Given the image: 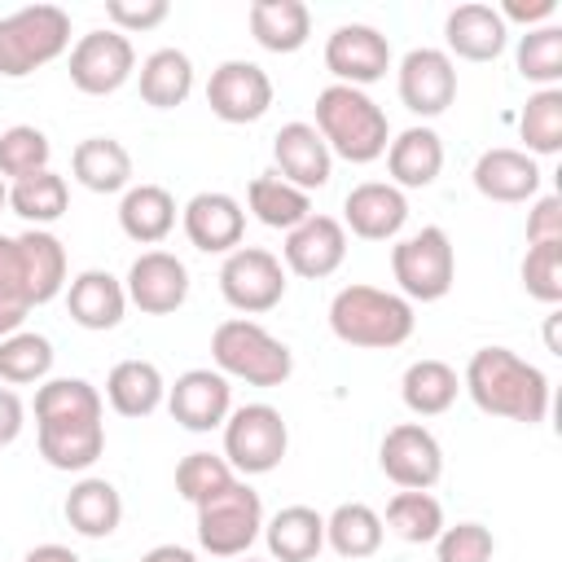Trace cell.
Segmentation results:
<instances>
[{
	"label": "cell",
	"instance_id": "obj_1",
	"mask_svg": "<svg viewBox=\"0 0 562 562\" xmlns=\"http://www.w3.org/2000/svg\"><path fill=\"white\" fill-rule=\"evenodd\" d=\"M105 404L83 378H48L35 391V439L53 470H92L105 452Z\"/></svg>",
	"mask_w": 562,
	"mask_h": 562
},
{
	"label": "cell",
	"instance_id": "obj_2",
	"mask_svg": "<svg viewBox=\"0 0 562 562\" xmlns=\"http://www.w3.org/2000/svg\"><path fill=\"white\" fill-rule=\"evenodd\" d=\"M461 386L492 417L522 426H540L549 417V378L509 347H479L465 364Z\"/></svg>",
	"mask_w": 562,
	"mask_h": 562
},
{
	"label": "cell",
	"instance_id": "obj_3",
	"mask_svg": "<svg viewBox=\"0 0 562 562\" xmlns=\"http://www.w3.org/2000/svg\"><path fill=\"white\" fill-rule=\"evenodd\" d=\"M413 303L395 290H378V285H342L329 299V329L338 342L347 347H364V351H391L400 342L413 338Z\"/></svg>",
	"mask_w": 562,
	"mask_h": 562
},
{
	"label": "cell",
	"instance_id": "obj_4",
	"mask_svg": "<svg viewBox=\"0 0 562 562\" xmlns=\"http://www.w3.org/2000/svg\"><path fill=\"white\" fill-rule=\"evenodd\" d=\"M312 127L321 132L329 154H338L347 162H373L391 145L386 110L364 88H347V83H329L316 92V123Z\"/></svg>",
	"mask_w": 562,
	"mask_h": 562
},
{
	"label": "cell",
	"instance_id": "obj_5",
	"mask_svg": "<svg viewBox=\"0 0 562 562\" xmlns=\"http://www.w3.org/2000/svg\"><path fill=\"white\" fill-rule=\"evenodd\" d=\"M211 360L224 378L250 382V386H281L294 373V356L281 338H272L259 321L233 316L220 321L211 334Z\"/></svg>",
	"mask_w": 562,
	"mask_h": 562
},
{
	"label": "cell",
	"instance_id": "obj_6",
	"mask_svg": "<svg viewBox=\"0 0 562 562\" xmlns=\"http://www.w3.org/2000/svg\"><path fill=\"white\" fill-rule=\"evenodd\" d=\"M70 48V13L61 4H26L0 18V75L26 79Z\"/></svg>",
	"mask_w": 562,
	"mask_h": 562
},
{
	"label": "cell",
	"instance_id": "obj_7",
	"mask_svg": "<svg viewBox=\"0 0 562 562\" xmlns=\"http://www.w3.org/2000/svg\"><path fill=\"white\" fill-rule=\"evenodd\" d=\"M193 509H198V544L211 558H241L263 531V501L246 479L224 483Z\"/></svg>",
	"mask_w": 562,
	"mask_h": 562
},
{
	"label": "cell",
	"instance_id": "obj_8",
	"mask_svg": "<svg viewBox=\"0 0 562 562\" xmlns=\"http://www.w3.org/2000/svg\"><path fill=\"white\" fill-rule=\"evenodd\" d=\"M391 277L408 303H435L457 281V255L452 237L439 224H426L413 237H400L391 246Z\"/></svg>",
	"mask_w": 562,
	"mask_h": 562
},
{
	"label": "cell",
	"instance_id": "obj_9",
	"mask_svg": "<svg viewBox=\"0 0 562 562\" xmlns=\"http://www.w3.org/2000/svg\"><path fill=\"white\" fill-rule=\"evenodd\" d=\"M290 448V426L272 404H241L224 422V461L233 465L237 479L250 474H272L285 461Z\"/></svg>",
	"mask_w": 562,
	"mask_h": 562
},
{
	"label": "cell",
	"instance_id": "obj_10",
	"mask_svg": "<svg viewBox=\"0 0 562 562\" xmlns=\"http://www.w3.org/2000/svg\"><path fill=\"white\" fill-rule=\"evenodd\" d=\"M220 294L233 312H272L285 299V263L263 246H237L220 263Z\"/></svg>",
	"mask_w": 562,
	"mask_h": 562
},
{
	"label": "cell",
	"instance_id": "obj_11",
	"mask_svg": "<svg viewBox=\"0 0 562 562\" xmlns=\"http://www.w3.org/2000/svg\"><path fill=\"white\" fill-rule=\"evenodd\" d=\"M136 75V48L114 26L88 31L70 48V83L83 97H110Z\"/></svg>",
	"mask_w": 562,
	"mask_h": 562
},
{
	"label": "cell",
	"instance_id": "obj_12",
	"mask_svg": "<svg viewBox=\"0 0 562 562\" xmlns=\"http://www.w3.org/2000/svg\"><path fill=\"white\" fill-rule=\"evenodd\" d=\"M378 465L400 492H430L443 474V448L422 422H400L382 435Z\"/></svg>",
	"mask_w": 562,
	"mask_h": 562
},
{
	"label": "cell",
	"instance_id": "obj_13",
	"mask_svg": "<svg viewBox=\"0 0 562 562\" xmlns=\"http://www.w3.org/2000/svg\"><path fill=\"white\" fill-rule=\"evenodd\" d=\"M206 105L224 123H259L272 110V79L255 61H220L206 79Z\"/></svg>",
	"mask_w": 562,
	"mask_h": 562
},
{
	"label": "cell",
	"instance_id": "obj_14",
	"mask_svg": "<svg viewBox=\"0 0 562 562\" xmlns=\"http://www.w3.org/2000/svg\"><path fill=\"white\" fill-rule=\"evenodd\" d=\"M325 70L334 75V83H347V88L378 83L391 70V44L369 22H342L325 40Z\"/></svg>",
	"mask_w": 562,
	"mask_h": 562
},
{
	"label": "cell",
	"instance_id": "obj_15",
	"mask_svg": "<svg viewBox=\"0 0 562 562\" xmlns=\"http://www.w3.org/2000/svg\"><path fill=\"white\" fill-rule=\"evenodd\" d=\"M167 413L176 426L206 435L215 426L228 422L233 413V386L220 369H184L171 386H167Z\"/></svg>",
	"mask_w": 562,
	"mask_h": 562
},
{
	"label": "cell",
	"instance_id": "obj_16",
	"mask_svg": "<svg viewBox=\"0 0 562 562\" xmlns=\"http://www.w3.org/2000/svg\"><path fill=\"white\" fill-rule=\"evenodd\" d=\"M395 88H400V101L413 114L439 119L457 101V66H452V57L443 48H413L400 61Z\"/></svg>",
	"mask_w": 562,
	"mask_h": 562
},
{
	"label": "cell",
	"instance_id": "obj_17",
	"mask_svg": "<svg viewBox=\"0 0 562 562\" xmlns=\"http://www.w3.org/2000/svg\"><path fill=\"white\" fill-rule=\"evenodd\" d=\"M127 303L140 307L145 316H171L189 299V268L171 250H145L127 268Z\"/></svg>",
	"mask_w": 562,
	"mask_h": 562
},
{
	"label": "cell",
	"instance_id": "obj_18",
	"mask_svg": "<svg viewBox=\"0 0 562 562\" xmlns=\"http://www.w3.org/2000/svg\"><path fill=\"white\" fill-rule=\"evenodd\" d=\"M180 224H184V237L189 246H198L202 255H233L246 237V211L233 193H220V189H206V193H193L180 211Z\"/></svg>",
	"mask_w": 562,
	"mask_h": 562
},
{
	"label": "cell",
	"instance_id": "obj_19",
	"mask_svg": "<svg viewBox=\"0 0 562 562\" xmlns=\"http://www.w3.org/2000/svg\"><path fill=\"white\" fill-rule=\"evenodd\" d=\"M281 259H285V272L307 277V281H321V277L338 272L342 259H347V228H342V220L312 211L303 224H294L285 233Z\"/></svg>",
	"mask_w": 562,
	"mask_h": 562
},
{
	"label": "cell",
	"instance_id": "obj_20",
	"mask_svg": "<svg viewBox=\"0 0 562 562\" xmlns=\"http://www.w3.org/2000/svg\"><path fill=\"white\" fill-rule=\"evenodd\" d=\"M408 224V198L391 180H364L342 202V228L364 241H395Z\"/></svg>",
	"mask_w": 562,
	"mask_h": 562
},
{
	"label": "cell",
	"instance_id": "obj_21",
	"mask_svg": "<svg viewBox=\"0 0 562 562\" xmlns=\"http://www.w3.org/2000/svg\"><path fill=\"white\" fill-rule=\"evenodd\" d=\"M272 158H277V176L290 180V184L303 189V193L329 184L334 154H329V145L321 140V132H316L312 123H285V127L272 136Z\"/></svg>",
	"mask_w": 562,
	"mask_h": 562
},
{
	"label": "cell",
	"instance_id": "obj_22",
	"mask_svg": "<svg viewBox=\"0 0 562 562\" xmlns=\"http://www.w3.org/2000/svg\"><path fill=\"white\" fill-rule=\"evenodd\" d=\"M443 40H448V57L457 53L461 61H496L509 44V26L501 22V13L492 4H457L443 22Z\"/></svg>",
	"mask_w": 562,
	"mask_h": 562
},
{
	"label": "cell",
	"instance_id": "obj_23",
	"mask_svg": "<svg viewBox=\"0 0 562 562\" xmlns=\"http://www.w3.org/2000/svg\"><path fill=\"white\" fill-rule=\"evenodd\" d=\"M66 312L83 329H114L127 312V290L114 272L105 268H83L79 277L66 281Z\"/></svg>",
	"mask_w": 562,
	"mask_h": 562
},
{
	"label": "cell",
	"instance_id": "obj_24",
	"mask_svg": "<svg viewBox=\"0 0 562 562\" xmlns=\"http://www.w3.org/2000/svg\"><path fill=\"white\" fill-rule=\"evenodd\" d=\"M474 189L487 202H527L540 189V167H536L531 154L509 149V145H496V149H483L479 154V162H474Z\"/></svg>",
	"mask_w": 562,
	"mask_h": 562
},
{
	"label": "cell",
	"instance_id": "obj_25",
	"mask_svg": "<svg viewBox=\"0 0 562 562\" xmlns=\"http://www.w3.org/2000/svg\"><path fill=\"white\" fill-rule=\"evenodd\" d=\"M386 171L391 184L404 189H426L439 180L443 171V140L435 127H404L391 145H386Z\"/></svg>",
	"mask_w": 562,
	"mask_h": 562
},
{
	"label": "cell",
	"instance_id": "obj_26",
	"mask_svg": "<svg viewBox=\"0 0 562 562\" xmlns=\"http://www.w3.org/2000/svg\"><path fill=\"white\" fill-rule=\"evenodd\" d=\"M259 536L268 540L272 562H316L325 549V518L312 505H285L263 522Z\"/></svg>",
	"mask_w": 562,
	"mask_h": 562
},
{
	"label": "cell",
	"instance_id": "obj_27",
	"mask_svg": "<svg viewBox=\"0 0 562 562\" xmlns=\"http://www.w3.org/2000/svg\"><path fill=\"white\" fill-rule=\"evenodd\" d=\"M70 171L88 193H127L132 189V154L114 136H88L70 154Z\"/></svg>",
	"mask_w": 562,
	"mask_h": 562
},
{
	"label": "cell",
	"instance_id": "obj_28",
	"mask_svg": "<svg viewBox=\"0 0 562 562\" xmlns=\"http://www.w3.org/2000/svg\"><path fill=\"white\" fill-rule=\"evenodd\" d=\"M66 522L83 536V540H105L114 536V527L123 522V496L110 479H79L70 492H66Z\"/></svg>",
	"mask_w": 562,
	"mask_h": 562
},
{
	"label": "cell",
	"instance_id": "obj_29",
	"mask_svg": "<svg viewBox=\"0 0 562 562\" xmlns=\"http://www.w3.org/2000/svg\"><path fill=\"white\" fill-rule=\"evenodd\" d=\"M105 400L119 417H149L167 400V382L154 360H119L105 378Z\"/></svg>",
	"mask_w": 562,
	"mask_h": 562
},
{
	"label": "cell",
	"instance_id": "obj_30",
	"mask_svg": "<svg viewBox=\"0 0 562 562\" xmlns=\"http://www.w3.org/2000/svg\"><path fill=\"white\" fill-rule=\"evenodd\" d=\"M250 35L268 53H299L312 35V9L303 0H255Z\"/></svg>",
	"mask_w": 562,
	"mask_h": 562
},
{
	"label": "cell",
	"instance_id": "obj_31",
	"mask_svg": "<svg viewBox=\"0 0 562 562\" xmlns=\"http://www.w3.org/2000/svg\"><path fill=\"white\" fill-rule=\"evenodd\" d=\"M457 391H461L457 369H452L448 360H435V356L413 360V364L404 369V378H400V400H404V408L417 413V417H439V413H448V408L457 404Z\"/></svg>",
	"mask_w": 562,
	"mask_h": 562
},
{
	"label": "cell",
	"instance_id": "obj_32",
	"mask_svg": "<svg viewBox=\"0 0 562 562\" xmlns=\"http://www.w3.org/2000/svg\"><path fill=\"white\" fill-rule=\"evenodd\" d=\"M119 228L140 246H158L176 228V198L162 184H132L119 202Z\"/></svg>",
	"mask_w": 562,
	"mask_h": 562
},
{
	"label": "cell",
	"instance_id": "obj_33",
	"mask_svg": "<svg viewBox=\"0 0 562 562\" xmlns=\"http://www.w3.org/2000/svg\"><path fill=\"white\" fill-rule=\"evenodd\" d=\"M22 246V263H26V285H31V303L44 307L66 290V246L57 233L48 228H26L18 233Z\"/></svg>",
	"mask_w": 562,
	"mask_h": 562
},
{
	"label": "cell",
	"instance_id": "obj_34",
	"mask_svg": "<svg viewBox=\"0 0 562 562\" xmlns=\"http://www.w3.org/2000/svg\"><path fill=\"white\" fill-rule=\"evenodd\" d=\"M136 75H140V101L154 110H176L193 92V61L180 48H154Z\"/></svg>",
	"mask_w": 562,
	"mask_h": 562
},
{
	"label": "cell",
	"instance_id": "obj_35",
	"mask_svg": "<svg viewBox=\"0 0 562 562\" xmlns=\"http://www.w3.org/2000/svg\"><path fill=\"white\" fill-rule=\"evenodd\" d=\"M382 514L369 509L364 501H342L329 518H325V544L338 553V558H373L382 549Z\"/></svg>",
	"mask_w": 562,
	"mask_h": 562
},
{
	"label": "cell",
	"instance_id": "obj_36",
	"mask_svg": "<svg viewBox=\"0 0 562 562\" xmlns=\"http://www.w3.org/2000/svg\"><path fill=\"white\" fill-rule=\"evenodd\" d=\"M246 206H250V215H255L259 224L290 233L294 224H303V220L312 215V193L294 189V184L281 180L277 171H263V176L250 180V189H246Z\"/></svg>",
	"mask_w": 562,
	"mask_h": 562
},
{
	"label": "cell",
	"instance_id": "obj_37",
	"mask_svg": "<svg viewBox=\"0 0 562 562\" xmlns=\"http://www.w3.org/2000/svg\"><path fill=\"white\" fill-rule=\"evenodd\" d=\"M66 206H70V189H66V176H57L53 167L9 184V211L22 215L31 228L57 224L66 215Z\"/></svg>",
	"mask_w": 562,
	"mask_h": 562
},
{
	"label": "cell",
	"instance_id": "obj_38",
	"mask_svg": "<svg viewBox=\"0 0 562 562\" xmlns=\"http://www.w3.org/2000/svg\"><path fill=\"white\" fill-rule=\"evenodd\" d=\"M382 527H391L408 544H435V536L448 522H443V505L430 492H395L386 501V522Z\"/></svg>",
	"mask_w": 562,
	"mask_h": 562
},
{
	"label": "cell",
	"instance_id": "obj_39",
	"mask_svg": "<svg viewBox=\"0 0 562 562\" xmlns=\"http://www.w3.org/2000/svg\"><path fill=\"white\" fill-rule=\"evenodd\" d=\"M518 136L527 140L522 154H531V158L536 154L549 158L562 149V88H540L527 97V105L518 114Z\"/></svg>",
	"mask_w": 562,
	"mask_h": 562
},
{
	"label": "cell",
	"instance_id": "obj_40",
	"mask_svg": "<svg viewBox=\"0 0 562 562\" xmlns=\"http://www.w3.org/2000/svg\"><path fill=\"white\" fill-rule=\"evenodd\" d=\"M48 369H53V342L44 334L18 329V334L0 338V382H9V386L48 382Z\"/></svg>",
	"mask_w": 562,
	"mask_h": 562
},
{
	"label": "cell",
	"instance_id": "obj_41",
	"mask_svg": "<svg viewBox=\"0 0 562 562\" xmlns=\"http://www.w3.org/2000/svg\"><path fill=\"white\" fill-rule=\"evenodd\" d=\"M31 285H26V263H22V246L18 237L0 233V338L18 334L22 321L31 316Z\"/></svg>",
	"mask_w": 562,
	"mask_h": 562
},
{
	"label": "cell",
	"instance_id": "obj_42",
	"mask_svg": "<svg viewBox=\"0 0 562 562\" xmlns=\"http://www.w3.org/2000/svg\"><path fill=\"white\" fill-rule=\"evenodd\" d=\"M514 66L527 83H540V88H558L562 79V26H536L527 35H518V48H514Z\"/></svg>",
	"mask_w": 562,
	"mask_h": 562
},
{
	"label": "cell",
	"instance_id": "obj_43",
	"mask_svg": "<svg viewBox=\"0 0 562 562\" xmlns=\"http://www.w3.org/2000/svg\"><path fill=\"white\" fill-rule=\"evenodd\" d=\"M53 145L40 127L31 123H13L0 132V180H26L35 171H48Z\"/></svg>",
	"mask_w": 562,
	"mask_h": 562
},
{
	"label": "cell",
	"instance_id": "obj_44",
	"mask_svg": "<svg viewBox=\"0 0 562 562\" xmlns=\"http://www.w3.org/2000/svg\"><path fill=\"white\" fill-rule=\"evenodd\" d=\"M518 277H522V290L536 303L558 307L562 303V241H536V246H527Z\"/></svg>",
	"mask_w": 562,
	"mask_h": 562
},
{
	"label": "cell",
	"instance_id": "obj_45",
	"mask_svg": "<svg viewBox=\"0 0 562 562\" xmlns=\"http://www.w3.org/2000/svg\"><path fill=\"white\" fill-rule=\"evenodd\" d=\"M233 479H237L233 465H228L224 457H215V452H189V457L176 465V492H180L189 505L206 501L211 492H220V487L233 483Z\"/></svg>",
	"mask_w": 562,
	"mask_h": 562
},
{
	"label": "cell",
	"instance_id": "obj_46",
	"mask_svg": "<svg viewBox=\"0 0 562 562\" xmlns=\"http://www.w3.org/2000/svg\"><path fill=\"white\" fill-rule=\"evenodd\" d=\"M492 553H496V540L483 522H457L435 536L439 562H492Z\"/></svg>",
	"mask_w": 562,
	"mask_h": 562
},
{
	"label": "cell",
	"instance_id": "obj_47",
	"mask_svg": "<svg viewBox=\"0 0 562 562\" xmlns=\"http://www.w3.org/2000/svg\"><path fill=\"white\" fill-rule=\"evenodd\" d=\"M171 13L167 0H105V18L114 22L119 35H136V31H154L162 26Z\"/></svg>",
	"mask_w": 562,
	"mask_h": 562
},
{
	"label": "cell",
	"instance_id": "obj_48",
	"mask_svg": "<svg viewBox=\"0 0 562 562\" xmlns=\"http://www.w3.org/2000/svg\"><path fill=\"white\" fill-rule=\"evenodd\" d=\"M536 241H562V198L558 193L536 198L527 211V246H536Z\"/></svg>",
	"mask_w": 562,
	"mask_h": 562
},
{
	"label": "cell",
	"instance_id": "obj_49",
	"mask_svg": "<svg viewBox=\"0 0 562 562\" xmlns=\"http://www.w3.org/2000/svg\"><path fill=\"white\" fill-rule=\"evenodd\" d=\"M496 13H501L505 26L509 22H522L527 31H536V26H549L553 22L558 0H505V9H496Z\"/></svg>",
	"mask_w": 562,
	"mask_h": 562
},
{
	"label": "cell",
	"instance_id": "obj_50",
	"mask_svg": "<svg viewBox=\"0 0 562 562\" xmlns=\"http://www.w3.org/2000/svg\"><path fill=\"white\" fill-rule=\"evenodd\" d=\"M22 426H26V408H22L18 391L0 386V448H9L22 435Z\"/></svg>",
	"mask_w": 562,
	"mask_h": 562
},
{
	"label": "cell",
	"instance_id": "obj_51",
	"mask_svg": "<svg viewBox=\"0 0 562 562\" xmlns=\"http://www.w3.org/2000/svg\"><path fill=\"white\" fill-rule=\"evenodd\" d=\"M22 562H79V553H70L66 544H35Z\"/></svg>",
	"mask_w": 562,
	"mask_h": 562
},
{
	"label": "cell",
	"instance_id": "obj_52",
	"mask_svg": "<svg viewBox=\"0 0 562 562\" xmlns=\"http://www.w3.org/2000/svg\"><path fill=\"white\" fill-rule=\"evenodd\" d=\"M140 562H198V558H193L184 544H154Z\"/></svg>",
	"mask_w": 562,
	"mask_h": 562
},
{
	"label": "cell",
	"instance_id": "obj_53",
	"mask_svg": "<svg viewBox=\"0 0 562 562\" xmlns=\"http://www.w3.org/2000/svg\"><path fill=\"white\" fill-rule=\"evenodd\" d=\"M544 342H549V351L553 356H562V347H558V312L549 316V325H544Z\"/></svg>",
	"mask_w": 562,
	"mask_h": 562
},
{
	"label": "cell",
	"instance_id": "obj_54",
	"mask_svg": "<svg viewBox=\"0 0 562 562\" xmlns=\"http://www.w3.org/2000/svg\"><path fill=\"white\" fill-rule=\"evenodd\" d=\"M4 206H9V184L0 180V211H4Z\"/></svg>",
	"mask_w": 562,
	"mask_h": 562
},
{
	"label": "cell",
	"instance_id": "obj_55",
	"mask_svg": "<svg viewBox=\"0 0 562 562\" xmlns=\"http://www.w3.org/2000/svg\"><path fill=\"white\" fill-rule=\"evenodd\" d=\"M237 562H263V558H250V553H241V558H237Z\"/></svg>",
	"mask_w": 562,
	"mask_h": 562
}]
</instances>
